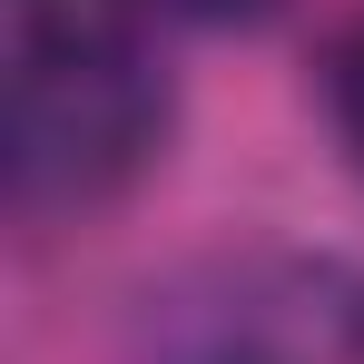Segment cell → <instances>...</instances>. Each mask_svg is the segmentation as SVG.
Here are the masks:
<instances>
[{"label": "cell", "mask_w": 364, "mask_h": 364, "mask_svg": "<svg viewBox=\"0 0 364 364\" xmlns=\"http://www.w3.org/2000/svg\"><path fill=\"white\" fill-rule=\"evenodd\" d=\"M168 138L138 0H0V148L20 207H99Z\"/></svg>", "instance_id": "cell-1"}, {"label": "cell", "mask_w": 364, "mask_h": 364, "mask_svg": "<svg viewBox=\"0 0 364 364\" xmlns=\"http://www.w3.org/2000/svg\"><path fill=\"white\" fill-rule=\"evenodd\" d=\"M138 364H364V266L227 256L148 296Z\"/></svg>", "instance_id": "cell-2"}, {"label": "cell", "mask_w": 364, "mask_h": 364, "mask_svg": "<svg viewBox=\"0 0 364 364\" xmlns=\"http://www.w3.org/2000/svg\"><path fill=\"white\" fill-rule=\"evenodd\" d=\"M178 10H207V20H217V10H256V0H178Z\"/></svg>", "instance_id": "cell-4"}, {"label": "cell", "mask_w": 364, "mask_h": 364, "mask_svg": "<svg viewBox=\"0 0 364 364\" xmlns=\"http://www.w3.org/2000/svg\"><path fill=\"white\" fill-rule=\"evenodd\" d=\"M325 109H335V138L355 148V168H364V10L325 40Z\"/></svg>", "instance_id": "cell-3"}]
</instances>
